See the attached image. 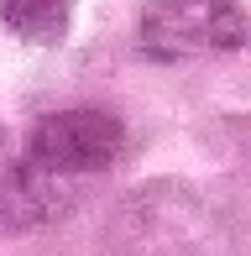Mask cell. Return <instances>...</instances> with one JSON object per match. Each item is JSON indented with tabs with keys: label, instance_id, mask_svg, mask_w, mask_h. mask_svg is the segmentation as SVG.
<instances>
[{
	"label": "cell",
	"instance_id": "6da1fadb",
	"mask_svg": "<svg viewBox=\"0 0 251 256\" xmlns=\"http://www.w3.org/2000/svg\"><path fill=\"white\" fill-rule=\"evenodd\" d=\"M126 131L116 115L105 110H58L42 115L26 136V178L48 183V178H89V172H105L120 157Z\"/></svg>",
	"mask_w": 251,
	"mask_h": 256
},
{
	"label": "cell",
	"instance_id": "7a4b0ae2",
	"mask_svg": "<svg viewBox=\"0 0 251 256\" xmlns=\"http://www.w3.org/2000/svg\"><path fill=\"white\" fill-rule=\"evenodd\" d=\"M251 32L236 0H152L142 10V48L152 58H204L230 52Z\"/></svg>",
	"mask_w": 251,
	"mask_h": 256
},
{
	"label": "cell",
	"instance_id": "3957f363",
	"mask_svg": "<svg viewBox=\"0 0 251 256\" xmlns=\"http://www.w3.org/2000/svg\"><path fill=\"white\" fill-rule=\"evenodd\" d=\"M0 16L16 37L37 42V48H52L63 42L68 16H74V0H0Z\"/></svg>",
	"mask_w": 251,
	"mask_h": 256
}]
</instances>
